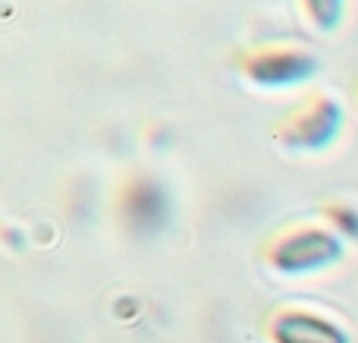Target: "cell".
I'll return each instance as SVG.
<instances>
[{
	"instance_id": "5",
	"label": "cell",
	"mask_w": 358,
	"mask_h": 343,
	"mask_svg": "<svg viewBox=\"0 0 358 343\" xmlns=\"http://www.w3.org/2000/svg\"><path fill=\"white\" fill-rule=\"evenodd\" d=\"M267 337H271V343H352L346 328L330 321L327 315L296 306L277 309L267 318Z\"/></svg>"
},
{
	"instance_id": "1",
	"label": "cell",
	"mask_w": 358,
	"mask_h": 343,
	"mask_svg": "<svg viewBox=\"0 0 358 343\" xmlns=\"http://www.w3.org/2000/svg\"><path fill=\"white\" fill-rule=\"evenodd\" d=\"M261 255L277 274L302 277L340 265L346 255V239L336 237L327 224H292L273 230Z\"/></svg>"
},
{
	"instance_id": "7",
	"label": "cell",
	"mask_w": 358,
	"mask_h": 343,
	"mask_svg": "<svg viewBox=\"0 0 358 343\" xmlns=\"http://www.w3.org/2000/svg\"><path fill=\"white\" fill-rule=\"evenodd\" d=\"M321 214L327 220V227L343 239H355L358 243V208L352 202H340V199H330L321 205Z\"/></svg>"
},
{
	"instance_id": "8",
	"label": "cell",
	"mask_w": 358,
	"mask_h": 343,
	"mask_svg": "<svg viewBox=\"0 0 358 343\" xmlns=\"http://www.w3.org/2000/svg\"><path fill=\"white\" fill-rule=\"evenodd\" d=\"M355 104H358V82H355Z\"/></svg>"
},
{
	"instance_id": "3",
	"label": "cell",
	"mask_w": 358,
	"mask_h": 343,
	"mask_svg": "<svg viewBox=\"0 0 358 343\" xmlns=\"http://www.w3.org/2000/svg\"><path fill=\"white\" fill-rule=\"evenodd\" d=\"M173 192L151 170H129L113 189V218L129 237H161L173 224Z\"/></svg>"
},
{
	"instance_id": "2",
	"label": "cell",
	"mask_w": 358,
	"mask_h": 343,
	"mask_svg": "<svg viewBox=\"0 0 358 343\" xmlns=\"http://www.w3.org/2000/svg\"><path fill=\"white\" fill-rule=\"evenodd\" d=\"M346 111L330 92H308L273 123V142L289 155H321L340 139Z\"/></svg>"
},
{
	"instance_id": "4",
	"label": "cell",
	"mask_w": 358,
	"mask_h": 343,
	"mask_svg": "<svg viewBox=\"0 0 358 343\" xmlns=\"http://www.w3.org/2000/svg\"><path fill=\"white\" fill-rule=\"evenodd\" d=\"M236 73L258 88H289L317 73V57L299 44H255L236 54Z\"/></svg>"
},
{
	"instance_id": "6",
	"label": "cell",
	"mask_w": 358,
	"mask_h": 343,
	"mask_svg": "<svg viewBox=\"0 0 358 343\" xmlns=\"http://www.w3.org/2000/svg\"><path fill=\"white\" fill-rule=\"evenodd\" d=\"M302 19L321 35H330L346 19V0H296Z\"/></svg>"
}]
</instances>
